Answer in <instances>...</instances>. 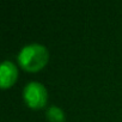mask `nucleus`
I'll list each match as a JSON object with an SVG mask.
<instances>
[{
  "label": "nucleus",
  "mask_w": 122,
  "mask_h": 122,
  "mask_svg": "<svg viewBox=\"0 0 122 122\" xmlns=\"http://www.w3.org/2000/svg\"><path fill=\"white\" fill-rule=\"evenodd\" d=\"M17 59L23 70L29 72H37L47 65L49 60V53L44 46L32 43L23 47Z\"/></svg>",
  "instance_id": "nucleus-1"
},
{
  "label": "nucleus",
  "mask_w": 122,
  "mask_h": 122,
  "mask_svg": "<svg viewBox=\"0 0 122 122\" xmlns=\"http://www.w3.org/2000/svg\"><path fill=\"white\" fill-rule=\"evenodd\" d=\"M23 97L26 103V105L31 109H41L46 105L47 99H48V93L46 87L37 83V81H31L26 84L23 91Z\"/></svg>",
  "instance_id": "nucleus-2"
},
{
  "label": "nucleus",
  "mask_w": 122,
  "mask_h": 122,
  "mask_svg": "<svg viewBox=\"0 0 122 122\" xmlns=\"http://www.w3.org/2000/svg\"><path fill=\"white\" fill-rule=\"evenodd\" d=\"M17 67L9 60L4 61L0 66V86H1V89L5 90L11 87L17 80Z\"/></svg>",
  "instance_id": "nucleus-3"
},
{
  "label": "nucleus",
  "mask_w": 122,
  "mask_h": 122,
  "mask_svg": "<svg viewBox=\"0 0 122 122\" xmlns=\"http://www.w3.org/2000/svg\"><path fill=\"white\" fill-rule=\"evenodd\" d=\"M46 115L49 122H65V114L59 107H55V105L49 107Z\"/></svg>",
  "instance_id": "nucleus-4"
}]
</instances>
